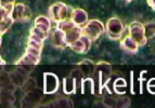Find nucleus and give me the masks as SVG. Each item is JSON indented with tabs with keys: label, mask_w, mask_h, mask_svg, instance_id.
<instances>
[{
	"label": "nucleus",
	"mask_w": 155,
	"mask_h": 108,
	"mask_svg": "<svg viewBox=\"0 0 155 108\" xmlns=\"http://www.w3.org/2000/svg\"><path fill=\"white\" fill-rule=\"evenodd\" d=\"M34 26H36L38 28L42 29L46 33H50L51 30L52 26H51V20L47 17V16H38V17L35 18V21H34Z\"/></svg>",
	"instance_id": "4468645a"
},
{
	"label": "nucleus",
	"mask_w": 155,
	"mask_h": 108,
	"mask_svg": "<svg viewBox=\"0 0 155 108\" xmlns=\"http://www.w3.org/2000/svg\"><path fill=\"white\" fill-rule=\"evenodd\" d=\"M147 5H150L151 8L155 11V0H147Z\"/></svg>",
	"instance_id": "7c9ffc66"
},
{
	"label": "nucleus",
	"mask_w": 155,
	"mask_h": 108,
	"mask_svg": "<svg viewBox=\"0 0 155 108\" xmlns=\"http://www.w3.org/2000/svg\"><path fill=\"white\" fill-rule=\"evenodd\" d=\"M5 59H1V65H2V66H3V65H5Z\"/></svg>",
	"instance_id": "2f4dec72"
},
{
	"label": "nucleus",
	"mask_w": 155,
	"mask_h": 108,
	"mask_svg": "<svg viewBox=\"0 0 155 108\" xmlns=\"http://www.w3.org/2000/svg\"><path fill=\"white\" fill-rule=\"evenodd\" d=\"M71 77L75 80L77 87H81V82L84 80V72L81 71V69H74L72 71V74H71Z\"/></svg>",
	"instance_id": "5701e85b"
},
{
	"label": "nucleus",
	"mask_w": 155,
	"mask_h": 108,
	"mask_svg": "<svg viewBox=\"0 0 155 108\" xmlns=\"http://www.w3.org/2000/svg\"><path fill=\"white\" fill-rule=\"evenodd\" d=\"M15 102V97L13 95V90L9 89H2V95H1V103L2 106L7 103V106H12Z\"/></svg>",
	"instance_id": "a211bd4d"
},
{
	"label": "nucleus",
	"mask_w": 155,
	"mask_h": 108,
	"mask_svg": "<svg viewBox=\"0 0 155 108\" xmlns=\"http://www.w3.org/2000/svg\"><path fill=\"white\" fill-rule=\"evenodd\" d=\"M10 77H11V81H12V84L14 85V87H24L26 83V81H27V76H25L24 74H22V72H20L18 70H16V71H13L10 74Z\"/></svg>",
	"instance_id": "dca6fc26"
},
{
	"label": "nucleus",
	"mask_w": 155,
	"mask_h": 108,
	"mask_svg": "<svg viewBox=\"0 0 155 108\" xmlns=\"http://www.w3.org/2000/svg\"><path fill=\"white\" fill-rule=\"evenodd\" d=\"M68 15V8L63 2H57L52 5L49 9V17L52 22L59 24L67 20Z\"/></svg>",
	"instance_id": "20e7f679"
},
{
	"label": "nucleus",
	"mask_w": 155,
	"mask_h": 108,
	"mask_svg": "<svg viewBox=\"0 0 155 108\" xmlns=\"http://www.w3.org/2000/svg\"><path fill=\"white\" fill-rule=\"evenodd\" d=\"M14 5H0V16H1V20H5V18L11 16L13 9H14Z\"/></svg>",
	"instance_id": "412c9836"
},
{
	"label": "nucleus",
	"mask_w": 155,
	"mask_h": 108,
	"mask_svg": "<svg viewBox=\"0 0 155 108\" xmlns=\"http://www.w3.org/2000/svg\"><path fill=\"white\" fill-rule=\"evenodd\" d=\"M29 37H31V38L38 39V40L45 41V40L49 37V33H46V31H44L42 29L38 28V27H36V26H34L33 28L31 29V31H29Z\"/></svg>",
	"instance_id": "6ab92c4d"
},
{
	"label": "nucleus",
	"mask_w": 155,
	"mask_h": 108,
	"mask_svg": "<svg viewBox=\"0 0 155 108\" xmlns=\"http://www.w3.org/2000/svg\"><path fill=\"white\" fill-rule=\"evenodd\" d=\"M147 87H155V78H151L147 83Z\"/></svg>",
	"instance_id": "c756f323"
},
{
	"label": "nucleus",
	"mask_w": 155,
	"mask_h": 108,
	"mask_svg": "<svg viewBox=\"0 0 155 108\" xmlns=\"http://www.w3.org/2000/svg\"><path fill=\"white\" fill-rule=\"evenodd\" d=\"M104 31L105 26L99 20H90L81 27V35L88 37L91 41H96Z\"/></svg>",
	"instance_id": "f03ea898"
},
{
	"label": "nucleus",
	"mask_w": 155,
	"mask_h": 108,
	"mask_svg": "<svg viewBox=\"0 0 155 108\" xmlns=\"http://www.w3.org/2000/svg\"><path fill=\"white\" fill-rule=\"evenodd\" d=\"M127 87V82L124 78H117L113 83V87L114 90H115V92H117L118 87Z\"/></svg>",
	"instance_id": "bb28decb"
},
{
	"label": "nucleus",
	"mask_w": 155,
	"mask_h": 108,
	"mask_svg": "<svg viewBox=\"0 0 155 108\" xmlns=\"http://www.w3.org/2000/svg\"><path fill=\"white\" fill-rule=\"evenodd\" d=\"M134 71H130V93L131 94H134Z\"/></svg>",
	"instance_id": "cd10ccee"
},
{
	"label": "nucleus",
	"mask_w": 155,
	"mask_h": 108,
	"mask_svg": "<svg viewBox=\"0 0 155 108\" xmlns=\"http://www.w3.org/2000/svg\"><path fill=\"white\" fill-rule=\"evenodd\" d=\"M27 46H33V48H36V49H39V50H42V48H44V41H42V40H38V39H34V38L28 37Z\"/></svg>",
	"instance_id": "393cba45"
},
{
	"label": "nucleus",
	"mask_w": 155,
	"mask_h": 108,
	"mask_svg": "<svg viewBox=\"0 0 155 108\" xmlns=\"http://www.w3.org/2000/svg\"><path fill=\"white\" fill-rule=\"evenodd\" d=\"M76 89H77V85H76L75 80L71 76L63 79V92L66 95H71V94L76 93Z\"/></svg>",
	"instance_id": "2eb2a0df"
},
{
	"label": "nucleus",
	"mask_w": 155,
	"mask_h": 108,
	"mask_svg": "<svg viewBox=\"0 0 155 108\" xmlns=\"http://www.w3.org/2000/svg\"><path fill=\"white\" fill-rule=\"evenodd\" d=\"M71 21L75 24L76 26L83 27L87 22H88V14L85 10L79 8H76L73 10L72 15H71Z\"/></svg>",
	"instance_id": "9d476101"
},
{
	"label": "nucleus",
	"mask_w": 155,
	"mask_h": 108,
	"mask_svg": "<svg viewBox=\"0 0 155 108\" xmlns=\"http://www.w3.org/2000/svg\"><path fill=\"white\" fill-rule=\"evenodd\" d=\"M49 107H73V102L67 97H60L49 103Z\"/></svg>",
	"instance_id": "aec40b11"
},
{
	"label": "nucleus",
	"mask_w": 155,
	"mask_h": 108,
	"mask_svg": "<svg viewBox=\"0 0 155 108\" xmlns=\"http://www.w3.org/2000/svg\"><path fill=\"white\" fill-rule=\"evenodd\" d=\"M81 94H86L89 92L90 94H94V79L90 77L84 78L83 82H81Z\"/></svg>",
	"instance_id": "f3484780"
},
{
	"label": "nucleus",
	"mask_w": 155,
	"mask_h": 108,
	"mask_svg": "<svg viewBox=\"0 0 155 108\" xmlns=\"http://www.w3.org/2000/svg\"><path fill=\"white\" fill-rule=\"evenodd\" d=\"M39 62H40V59L25 52V54L18 59L15 64L18 65V66H35V65H38Z\"/></svg>",
	"instance_id": "ddd939ff"
},
{
	"label": "nucleus",
	"mask_w": 155,
	"mask_h": 108,
	"mask_svg": "<svg viewBox=\"0 0 155 108\" xmlns=\"http://www.w3.org/2000/svg\"><path fill=\"white\" fill-rule=\"evenodd\" d=\"M144 31L147 40L155 36V22H147L144 24Z\"/></svg>",
	"instance_id": "b1692460"
},
{
	"label": "nucleus",
	"mask_w": 155,
	"mask_h": 108,
	"mask_svg": "<svg viewBox=\"0 0 155 108\" xmlns=\"http://www.w3.org/2000/svg\"><path fill=\"white\" fill-rule=\"evenodd\" d=\"M124 29V24L118 17H111L105 25L106 33L112 40H118L122 38Z\"/></svg>",
	"instance_id": "7ed1b4c3"
},
{
	"label": "nucleus",
	"mask_w": 155,
	"mask_h": 108,
	"mask_svg": "<svg viewBox=\"0 0 155 108\" xmlns=\"http://www.w3.org/2000/svg\"><path fill=\"white\" fill-rule=\"evenodd\" d=\"M60 87V80L53 72L44 74V94H54Z\"/></svg>",
	"instance_id": "423d86ee"
},
{
	"label": "nucleus",
	"mask_w": 155,
	"mask_h": 108,
	"mask_svg": "<svg viewBox=\"0 0 155 108\" xmlns=\"http://www.w3.org/2000/svg\"><path fill=\"white\" fill-rule=\"evenodd\" d=\"M112 75L111 65L106 62H100L97 64L96 69L93 72V76L98 78V87H99V94H102L103 89L109 84L110 78Z\"/></svg>",
	"instance_id": "f257e3e1"
},
{
	"label": "nucleus",
	"mask_w": 155,
	"mask_h": 108,
	"mask_svg": "<svg viewBox=\"0 0 155 108\" xmlns=\"http://www.w3.org/2000/svg\"><path fill=\"white\" fill-rule=\"evenodd\" d=\"M51 41L52 44L55 46V48H60V49H64L66 48L67 44L65 42V35L61 29L57 28L52 31L51 33Z\"/></svg>",
	"instance_id": "9b49d317"
},
{
	"label": "nucleus",
	"mask_w": 155,
	"mask_h": 108,
	"mask_svg": "<svg viewBox=\"0 0 155 108\" xmlns=\"http://www.w3.org/2000/svg\"><path fill=\"white\" fill-rule=\"evenodd\" d=\"M124 1H126V2H130V1H132V0H124Z\"/></svg>",
	"instance_id": "473e14b6"
},
{
	"label": "nucleus",
	"mask_w": 155,
	"mask_h": 108,
	"mask_svg": "<svg viewBox=\"0 0 155 108\" xmlns=\"http://www.w3.org/2000/svg\"><path fill=\"white\" fill-rule=\"evenodd\" d=\"M128 33L131 38H134L137 43L140 46H144L147 41V38L145 36V31H144V24L140 23V22L134 21L132 23L129 24L128 26Z\"/></svg>",
	"instance_id": "39448f33"
},
{
	"label": "nucleus",
	"mask_w": 155,
	"mask_h": 108,
	"mask_svg": "<svg viewBox=\"0 0 155 108\" xmlns=\"http://www.w3.org/2000/svg\"><path fill=\"white\" fill-rule=\"evenodd\" d=\"M11 17L14 22H27L31 18V11L24 3H16L12 11Z\"/></svg>",
	"instance_id": "0eeeda50"
},
{
	"label": "nucleus",
	"mask_w": 155,
	"mask_h": 108,
	"mask_svg": "<svg viewBox=\"0 0 155 108\" xmlns=\"http://www.w3.org/2000/svg\"><path fill=\"white\" fill-rule=\"evenodd\" d=\"M13 23H14V21H13V18L11 17V16L5 18V20H1V24H0V28H1L0 33H1V36L5 35V33L11 28V26L13 25Z\"/></svg>",
	"instance_id": "4be33fe9"
},
{
	"label": "nucleus",
	"mask_w": 155,
	"mask_h": 108,
	"mask_svg": "<svg viewBox=\"0 0 155 108\" xmlns=\"http://www.w3.org/2000/svg\"><path fill=\"white\" fill-rule=\"evenodd\" d=\"M65 35V42H66L67 46H71L75 41H77L78 39L81 37V27L79 26H74L71 29L64 33Z\"/></svg>",
	"instance_id": "f8f14e48"
},
{
	"label": "nucleus",
	"mask_w": 155,
	"mask_h": 108,
	"mask_svg": "<svg viewBox=\"0 0 155 108\" xmlns=\"http://www.w3.org/2000/svg\"><path fill=\"white\" fill-rule=\"evenodd\" d=\"M91 42L92 41H91L88 37L81 35V37L78 39L77 41L74 42L70 48L74 52H76V53H87L89 51V49H90Z\"/></svg>",
	"instance_id": "6e6552de"
},
{
	"label": "nucleus",
	"mask_w": 155,
	"mask_h": 108,
	"mask_svg": "<svg viewBox=\"0 0 155 108\" xmlns=\"http://www.w3.org/2000/svg\"><path fill=\"white\" fill-rule=\"evenodd\" d=\"M41 51H42V50L36 49V48H33V46H26V50H25L26 53L31 54V55L38 57V59H40V57H41Z\"/></svg>",
	"instance_id": "a878e982"
},
{
	"label": "nucleus",
	"mask_w": 155,
	"mask_h": 108,
	"mask_svg": "<svg viewBox=\"0 0 155 108\" xmlns=\"http://www.w3.org/2000/svg\"><path fill=\"white\" fill-rule=\"evenodd\" d=\"M15 0H0V5H14Z\"/></svg>",
	"instance_id": "c85d7f7f"
},
{
	"label": "nucleus",
	"mask_w": 155,
	"mask_h": 108,
	"mask_svg": "<svg viewBox=\"0 0 155 108\" xmlns=\"http://www.w3.org/2000/svg\"><path fill=\"white\" fill-rule=\"evenodd\" d=\"M119 44H120V49L128 52V53H137L138 49H139V46H140L139 44L137 43V41L129 36V33L120 39Z\"/></svg>",
	"instance_id": "1a4fd4ad"
}]
</instances>
